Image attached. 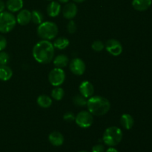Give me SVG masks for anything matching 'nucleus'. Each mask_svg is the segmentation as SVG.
<instances>
[{
  "label": "nucleus",
  "mask_w": 152,
  "mask_h": 152,
  "mask_svg": "<svg viewBox=\"0 0 152 152\" xmlns=\"http://www.w3.org/2000/svg\"><path fill=\"white\" fill-rule=\"evenodd\" d=\"M55 48L49 40H42L33 48L32 54L34 59L40 64H48L54 58Z\"/></svg>",
  "instance_id": "obj_1"
},
{
  "label": "nucleus",
  "mask_w": 152,
  "mask_h": 152,
  "mask_svg": "<svg viewBox=\"0 0 152 152\" xmlns=\"http://www.w3.org/2000/svg\"><path fill=\"white\" fill-rule=\"evenodd\" d=\"M88 110L94 116H103L109 111L111 103L106 98L100 96H94L87 101Z\"/></svg>",
  "instance_id": "obj_2"
},
{
  "label": "nucleus",
  "mask_w": 152,
  "mask_h": 152,
  "mask_svg": "<svg viewBox=\"0 0 152 152\" xmlns=\"http://www.w3.org/2000/svg\"><path fill=\"white\" fill-rule=\"evenodd\" d=\"M58 26L52 22H43L37 28V34L44 40H51L58 34Z\"/></svg>",
  "instance_id": "obj_3"
},
{
  "label": "nucleus",
  "mask_w": 152,
  "mask_h": 152,
  "mask_svg": "<svg viewBox=\"0 0 152 152\" xmlns=\"http://www.w3.org/2000/svg\"><path fill=\"white\" fill-rule=\"evenodd\" d=\"M123 139V132L116 126H111L105 129L102 136V140L108 146H115Z\"/></svg>",
  "instance_id": "obj_4"
},
{
  "label": "nucleus",
  "mask_w": 152,
  "mask_h": 152,
  "mask_svg": "<svg viewBox=\"0 0 152 152\" xmlns=\"http://www.w3.org/2000/svg\"><path fill=\"white\" fill-rule=\"evenodd\" d=\"M16 19L11 12L3 11L0 13V33L7 34L15 28Z\"/></svg>",
  "instance_id": "obj_5"
},
{
  "label": "nucleus",
  "mask_w": 152,
  "mask_h": 152,
  "mask_svg": "<svg viewBox=\"0 0 152 152\" xmlns=\"http://www.w3.org/2000/svg\"><path fill=\"white\" fill-rule=\"evenodd\" d=\"M76 123L78 126L83 129H87L92 126L94 123L93 114L89 111H82L75 117Z\"/></svg>",
  "instance_id": "obj_6"
},
{
  "label": "nucleus",
  "mask_w": 152,
  "mask_h": 152,
  "mask_svg": "<svg viewBox=\"0 0 152 152\" xmlns=\"http://www.w3.org/2000/svg\"><path fill=\"white\" fill-rule=\"evenodd\" d=\"M65 80V73L62 68H55L50 71L48 74V80L54 87L63 84Z\"/></svg>",
  "instance_id": "obj_7"
},
{
  "label": "nucleus",
  "mask_w": 152,
  "mask_h": 152,
  "mask_svg": "<svg viewBox=\"0 0 152 152\" xmlns=\"http://www.w3.org/2000/svg\"><path fill=\"white\" fill-rule=\"evenodd\" d=\"M105 49L110 54L113 56H119L123 52L122 44L117 39H108L105 43Z\"/></svg>",
  "instance_id": "obj_8"
},
{
  "label": "nucleus",
  "mask_w": 152,
  "mask_h": 152,
  "mask_svg": "<svg viewBox=\"0 0 152 152\" xmlns=\"http://www.w3.org/2000/svg\"><path fill=\"white\" fill-rule=\"evenodd\" d=\"M69 68L74 75L81 76L86 71V66L84 61L80 58H74L70 62Z\"/></svg>",
  "instance_id": "obj_9"
},
{
  "label": "nucleus",
  "mask_w": 152,
  "mask_h": 152,
  "mask_svg": "<svg viewBox=\"0 0 152 152\" xmlns=\"http://www.w3.org/2000/svg\"><path fill=\"white\" fill-rule=\"evenodd\" d=\"M80 94L86 98H90L94 93V88L93 84L89 81H83L79 87Z\"/></svg>",
  "instance_id": "obj_10"
},
{
  "label": "nucleus",
  "mask_w": 152,
  "mask_h": 152,
  "mask_svg": "<svg viewBox=\"0 0 152 152\" xmlns=\"http://www.w3.org/2000/svg\"><path fill=\"white\" fill-rule=\"evenodd\" d=\"M77 10L78 9L76 4L72 2L67 3L62 9V14L65 19H72L77 14Z\"/></svg>",
  "instance_id": "obj_11"
},
{
  "label": "nucleus",
  "mask_w": 152,
  "mask_h": 152,
  "mask_svg": "<svg viewBox=\"0 0 152 152\" xmlns=\"http://www.w3.org/2000/svg\"><path fill=\"white\" fill-rule=\"evenodd\" d=\"M31 21V12L24 9L19 12L16 16V22L20 25H27Z\"/></svg>",
  "instance_id": "obj_12"
},
{
  "label": "nucleus",
  "mask_w": 152,
  "mask_h": 152,
  "mask_svg": "<svg viewBox=\"0 0 152 152\" xmlns=\"http://www.w3.org/2000/svg\"><path fill=\"white\" fill-rule=\"evenodd\" d=\"M152 0H133L132 6L138 11H145L151 5Z\"/></svg>",
  "instance_id": "obj_13"
},
{
  "label": "nucleus",
  "mask_w": 152,
  "mask_h": 152,
  "mask_svg": "<svg viewBox=\"0 0 152 152\" xmlns=\"http://www.w3.org/2000/svg\"><path fill=\"white\" fill-rule=\"evenodd\" d=\"M49 142L54 146H60L64 142V137L59 132H53L49 134Z\"/></svg>",
  "instance_id": "obj_14"
},
{
  "label": "nucleus",
  "mask_w": 152,
  "mask_h": 152,
  "mask_svg": "<svg viewBox=\"0 0 152 152\" xmlns=\"http://www.w3.org/2000/svg\"><path fill=\"white\" fill-rule=\"evenodd\" d=\"M23 4V0H7L5 6L9 11L14 13L22 10Z\"/></svg>",
  "instance_id": "obj_15"
},
{
  "label": "nucleus",
  "mask_w": 152,
  "mask_h": 152,
  "mask_svg": "<svg viewBox=\"0 0 152 152\" xmlns=\"http://www.w3.org/2000/svg\"><path fill=\"white\" fill-rule=\"evenodd\" d=\"M61 11V5L57 1H51L47 7V13L50 17H56Z\"/></svg>",
  "instance_id": "obj_16"
},
{
  "label": "nucleus",
  "mask_w": 152,
  "mask_h": 152,
  "mask_svg": "<svg viewBox=\"0 0 152 152\" xmlns=\"http://www.w3.org/2000/svg\"><path fill=\"white\" fill-rule=\"evenodd\" d=\"M69 63V59L65 54H59L53 58V65L56 68H63L68 65Z\"/></svg>",
  "instance_id": "obj_17"
},
{
  "label": "nucleus",
  "mask_w": 152,
  "mask_h": 152,
  "mask_svg": "<svg viewBox=\"0 0 152 152\" xmlns=\"http://www.w3.org/2000/svg\"><path fill=\"white\" fill-rule=\"evenodd\" d=\"M120 123L121 126L126 130H129L132 129L134 123V120L132 115L129 114H124L121 116L120 118Z\"/></svg>",
  "instance_id": "obj_18"
},
{
  "label": "nucleus",
  "mask_w": 152,
  "mask_h": 152,
  "mask_svg": "<svg viewBox=\"0 0 152 152\" xmlns=\"http://www.w3.org/2000/svg\"><path fill=\"white\" fill-rule=\"evenodd\" d=\"M13 76V71L9 66L1 65L0 66V80L1 81H7Z\"/></svg>",
  "instance_id": "obj_19"
},
{
  "label": "nucleus",
  "mask_w": 152,
  "mask_h": 152,
  "mask_svg": "<svg viewBox=\"0 0 152 152\" xmlns=\"http://www.w3.org/2000/svg\"><path fill=\"white\" fill-rule=\"evenodd\" d=\"M37 104L39 105L40 107L43 108H50L52 105L53 101L50 96H47V95H40L37 98Z\"/></svg>",
  "instance_id": "obj_20"
},
{
  "label": "nucleus",
  "mask_w": 152,
  "mask_h": 152,
  "mask_svg": "<svg viewBox=\"0 0 152 152\" xmlns=\"http://www.w3.org/2000/svg\"><path fill=\"white\" fill-rule=\"evenodd\" d=\"M53 45L55 48L63 50L69 45V40L65 37H59L54 40Z\"/></svg>",
  "instance_id": "obj_21"
},
{
  "label": "nucleus",
  "mask_w": 152,
  "mask_h": 152,
  "mask_svg": "<svg viewBox=\"0 0 152 152\" xmlns=\"http://www.w3.org/2000/svg\"><path fill=\"white\" fill-rule=\"evenodd\" d=\"M44 20V16L42 13L39 10H35L31 12V21L35 25H40Z\"/></svg>",
  "instance_id": "obj_22"
},
{
  "label": "nucleus",
  "mask_w": 152,
  "mask_h": 152,
  "mask_svg": "<svg viewBox=\"0 0 152 152\" xmlns=\"http://www.w3.org/2000/svg\"><path fill=\"white\" fill-rule=\"evenodd\" d=\"M64 95H65V91L62 88L59 87V86L54 88L51 91L52 98L55 100H61L63 98Z\"/></svg>",
  "instance_id": "obj_23"
},
{
  "label": "nucleus",
  "mask_w": 152,
  "mask_h": 152,
  "mask_svg": "<svg viewBox=\"0 0 152 152\" xmlns=\"http://www.w3.org/2000/svg\"><path fill=\"white\" fill-rule=\"evenodd\" d=\"M87 99L85 96L81 94L75 95L73 98V102L75 105L78 107H85L87 105Z\"/></svg>",
  "instance_id": "obj_24"
},
{
  "label": "nucleus",
  "mask_w": 152,
  "mask_h": 152,
  "mask_svg": "<svg viewBox=\"0 0 152 152\" xmlns=\"http://www.w3.org/2000/svg\"><path fill=\"white\" fill-rule=\"evenodd\" d=\"M91 48L94 51L96 52H100L105 48V45L100 40H96V41L94 42L91 45Z\"/></svg>",
  "instance_id": "obj_25"
},
{
  "label": "nucleus",
  "mask_w": 152,
  "mask_h": 152,
  "mask_svg": "<svg viewBox=\"0 0 152 152\" xmlns=\"http://www.w3.org/2000/svg\"><path fill=\"white\" fill-rule=\"evenodd\" d=\"M10 61V56L7 53L4 51H0V66L6 65Z\"/></svg>",
  "instance_id": "obj_26"
},
{
  "label": "nucleus",
  "mask_w": 152,
  "mask_h": 152,
  "mask_svg": "<svg viewBox=\"0 0 152 152\" xmlns=\"http://www.w3.org/2000/svg\"><path fill=\"white\" fill-rule=\"evenodd\" d=\"M67 31L69 34H73L76 32L77 31V25H76L75 22L73 20H71L67 25Z\"/></svg>",
  "instance_id": "obj_27"
},
{
  "label": "nucleus",
  "mask_w": 152,
  "mask_h": 152,
  "mask_svg": "<svg viewBox=\"0 0 152 152\" xmlns=\"http://www.w3.org/2000/svg\"><path fill=\"white\" fill-rule=\"evenodd\" d=\"M63 119L66 122H72L75 120V115L74 114V113L68 111V112H66L64 114Z\"/></svg>",
  "instance_id": "obj_28"
},
{
  "label": "nucleus",
  "mask_w": 152,
  "mask_h": 152,
  "mask_svg": "<svg viewBox=\"0 0 152 152\" xmlns=\"http://www.w3.org/2000/svg\"><path fill=\"white\" fill-rule=\"evenodd\" d=\"M7 46V40L6 38L2 35H0V51L4 50Z\"/></svg>",
  "instance_id": "obj_29"
},
{
  "label": "nucleus",
  "mask_w": 152,
  "mask_h": 152,
  "mask_svg": "<svg viewBox=\"0 0 152 152\" xmlns=\"http://www.w3.org/2000/svg\"><path fill=\"white\" fill-rule=\"evenodd\" d=\"M104 150H105L104 146L101 144L95 145L92 148V152H104Z\"/></svg>",
  "instance_id": "obj_30"
},
{
  "label": "nucleus",
  "mask_w": 152,
  "mask_h": 152,
  "mask_svg": "<svg viewBox=\"0 0 152 152\" xmlns=\"http://www.w3.org/2000/svg\"><path fill=\"white\" fill-rule=\"evenodd\" d=\"M5 4H4V1L2 0H0V13L3 12L4 10V8H5Z\"/></svg>",
  "instance_id": "obj_31"
},
{
  "label": "nucleus",
  "mask_w": 152,
  "mask_h": 152,
  "mask_svg": "<svg viewBox=\"0 0 152 152\" xmlns=\"http://www.w3.org/2000/svg\"><path fill=\"white\" fill-rule=\"evenodd\" d=\"M105 152H118V151H117V150L116 149V148H112V147H111V148H108V149L107 150V151H105Z\"/></svg>",
  "instance_id": "obj_32"
},
{
  "label": "nucleus",
  "mask_w": 152,
  "mask_h": 152,
  "mask_svg": "<svg viewBox=\"0 0 152 152\" xmlns=\"http://www.w3.org/2000/svg\"><path fill=\"white\" fill-rule=\"evenodd\" d=\"M61 3H68L69 0H58Z\"/></svg>",
  "instance_id": "obj_33"
},
{
  "label": "nucleus",
  "mask_w": 152,
  "mask_h": 152,
  "mask_svg": "<svg viewBox=\"0 0 152 152\" xmlns=\"http://www.w3.org/2000/svg\"><path fill=\"white\" fill-rule=\"evenodd\" d=\"M74 1H75V2L77 3H80V2H83V1H84L85 0H73Z\"/></svg>",
  "instance_id": "obj_34"
},
{
  "label": "nucleus",
  "mask_w": 152,
  "mask_h": 152,
  "mask_svg": "<svg viewBox=\"0 0 152 152\" xmlns=\"http://www.w3.org/2000/svg\"><path fill=\"white\" fill-rule=\"evenodd\" d=\"M80 152H87V151H80Z\"/></svg>",
  "instance_id": "obj_35"
},
{
  "label": "nucleus",
  "mask_w": 152,
  "mask_h": 152,
  "mask_svg": "<svg viewBox=\"0 0 152 152\" xmlns=\"http://www.w3.org/2000/svg\"><path fill=\"white\" fill-rule=\"evenodd\" d=\"M48 1H52V0H48Z\"/></svg>",
  "instance_id": "obj_36"
}]
</instances>
